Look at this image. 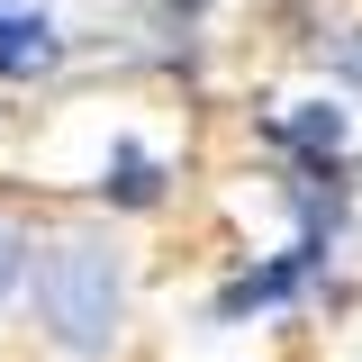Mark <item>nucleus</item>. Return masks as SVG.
Instances as JSON below:
<instances>
[{"label":"nucleus","instance_id":"20e7f679","mask_svg":"<svg viewBox=\"0 0 362 362\" xmlns=\"http://www.w3.org/2000/svg\"><path fill=\"white\" fill-rule=\"evenodd\" d=\"M100 199H118V209H154V199H163L154 154H145V145H118V163L100 173Z\"/></svg>","mask_w":362,"mask_h":362},{"label":"nucleus","instance_id":"39448f33","mask_svg":"<svg viewBox=\"0 0 362 362\" xmlns=\"http://www.w3.org/2000/svg\"><path fill=\"white\" fill-rule=\"evenodd\" d=\"M281 136H290L299 154H335V145H344V109L317 100V109H299V118H281Z\"/></svg>","mask_w":362,"mask_h":362},{"label":"nucleus","instance_id":"423d86ee","mask_svg":"<svg viewBox=\"0 0 362 362\" xmlns=\"http://www.w3.org/2000/svg\"><path fill=\"white\" fill-rule=\"evenodd\" d=\"M28 254H37V235L0 209V299H18V281H28Z\"/></svg>","mask_w":362,"mask_h":362},{"label":"nucleus","instance_id":"f03ea898","mask_svg":"<svg viewBox=\"0 0 362 362\" xmlns=\"http://www.w3.org/2000/svg\"><path fill=\"white\" fill-rule=\"evenodd\" d=\"M317 263H326V245H317V235H299V245H290V254H272L263 272H245V281H226L218 317H245V308H272V299H290V290H299V281H308Z\"/></svg>","mask_w":362,"mask_h":362},{"label":"nucleus","instance_id":"7ed1b4c3","mask_svg":"<svg viewBox=\"0 0 362 362\" xmlns=\"http://www.w3.org/2000/svg\"><path fill=\"white\" fill-rule=\"evenodd\" d=\"M54 54H64L54 18H45V9H18V0H0V82H37Z\"/></svg>","mask_w":362,"mask_h":362},{"label":"nucleus","instance_id":"f257e3e1","mask_svg":"<svg viewBox=\"0 0 362 362\" xmlns=\"http://www.w3.org/2000/svg\"><path fill=\"white\" fill-rule=\"evenodd\" d=\"M37 272V317L45 335L64 344V354H109V335H118V254L100 245V235H54L28 254Z\"/></svg>","mask_w":362,"mask_h":362}]
</instances>
